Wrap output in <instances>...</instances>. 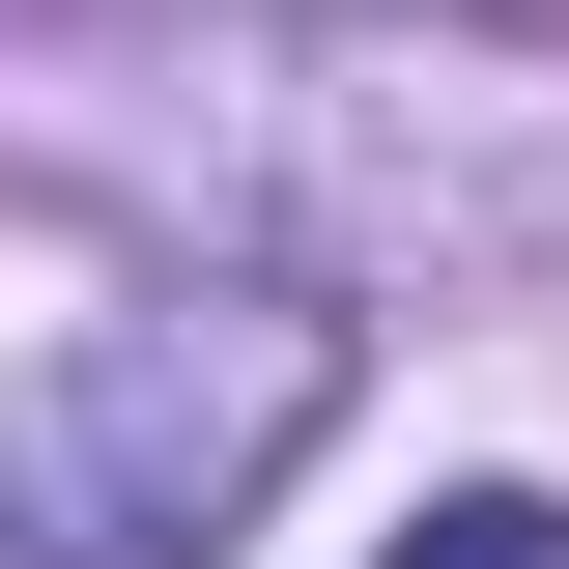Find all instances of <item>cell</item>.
<instances>
[{
	"mask_svg": "<svg viewBox=\"0 0 569 569\" xmlns=\"http://www.w3.org/2000/svg\"><path fill=\"white\" fill-rule=\"evenodd\" d=\"M313 427H342V313H313V284H142V313H86L58 399H29L0 512H29V569H228V512H257Z\"/></svg>",
	"mask_w": 569,
	"mask_h": 569,
	"instance_id": "6da1fadb",
	"label": "cell"
},
{
	"mask_svg": "<svg viewBox=\"0 0 569 569\" xmlns=\"http://www.w3.org/2000/svg\"><path fill=\"white\" fill-rule=\"evenodd\" d=\"M399 569H569V485H427Z\"/></svg>",
	"mask_w": 569,
	"mask_h": 569,
	"instance_id": "7a4b0ae2",
	"label": "cell"
}]
</instances>
